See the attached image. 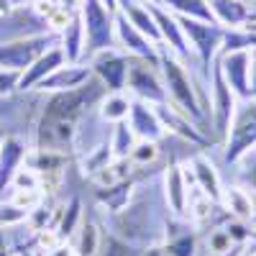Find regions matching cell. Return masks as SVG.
Here are the masks:
<instances>
[{"label": "cell", "mask_w": 256, "mask_h": 256, "mask_svg": "<svg viewBox=\"0 0 256 256\" xmlns=\"http://www.w3.org/2000/svg\"><path fill=\"white\" fill-rule=\"evenodd\" d=\"M159 72L164 80V90H166V102H172V108L187 116L192 123H202L210 116V105L205 102L202 95V84L192 80L187 72V64L177 59L169 49L159 46Z\"/></svg>", "instance_id": "obj_1"}, {"label": "cell", "mask_w": 256, "mask_h": 256, "mask_svg": "<svg viewBox=\"0 0 256 256\" xmlns=\"http://www.w3.org/2000/svg\"><path fill=\"white\" fill-rule=\"evenodd\" d=\"M180 18V26L187 36V44L192 49V56L200 62L202 70V80L208 82L212 74V64L223 52V38H226V28L210 20H198V18Z\"/></svg>", "instance_id": "obj_2"}, {"label": "cell", "mask_w": 256, "mask_h": 256, "mask_svg": "<svg viewBox=\"0 0 256 256\" xmlns=\"http://www.w3.org/2000/svg\"><path fill=\"white\" fill-rule=\"evenodd\" d=\"M84 26V62L105 49L116 46V10H110L102 0H84L80 10Z\"/></svg>", "instance_id": "obj_3"}, {"label": "cell", "mask_w": 256, "mask_h": 256, "mask_svg": "<svg viewBox=\"0 0 256 256\" xmlns=\"http://www.w3.org/2000/svg\"><path fill=\"white\" fill-rule=\"evenodd\" d=\"M251 152H256V98L238 100L228 136L223 141V156L228 164H238Z\"/></svg>", "instance_id": "obj_4"}, {"label": "cell", "mask_w": 256, "mask_h": 256, "mask_svg": "<svg viewBox=\"0 0 256 256\" xmlns=\"http://www.w3.org/2000/svg\"><path fill=\"white\" fill-rule=\"evenodd\" d=\"M59 44V34H41V36H31V38H18V41H8L0 44V67L3 70H13V72H26L31 64L49 52L52 46Z\"/></svg>", "instance_id": "obj_5"}, {"label": "cell", "mask_w": 256, "mask_h": 256, "mask_svg": "<svg viewBox=\"0 0 256 256\" xmlns=\"http://www.w3.org/2000/svg\"><path fill=\"white\" fill-rule=\"evenodd\" d=\"M126 90L136 100L152 102V105H164L166 102V90H164L159 64L144 62V59H131V64H128Z\"/></svg>", "instance_id": "obj_6"}, {"label": "cell", "mask_w": 256, "mask_h": 256, "mask_svg": "<svg viewBox=\"0 0 256 256\" xmlns=\"http://www.w3.org/2000/svg\"><path fill=\"white\" fill-rule=\"evenodd\" d=\"M236 108H238L236 92L228 88V82L223 80L218 64H212V74H210V118H212V128H216L218 141H226Z\"/></svg>", "instance_id": "obj_7"}, {"label": "cell", "mask_w": 256, "mask_h": 256, "mask_svg": "<svg viewBox=\"0 0 256 256\" xmlns=\"http://www.w3.org/2000/svg\"><path fill=\"white\" fill-rule=\"evenodd\" d=\"M41 34H52V28L31 6H13L0 16V44L41 36Z\"/></svg>", "instance_id": "obj_8"}, {"label": "cell", "mask_w": 256, "mask_h": 256, "mask_svg": "<svg viewBox=\"0 0 256 256\" xmlns=\"http://www.w3.org/2000/svg\"><path fill=\"white\" fill-rule=\"evenodd\" d=\"M88 64L92 67V74L105 84L108 92H123L126 90L128 64H131V56L128 54H123L120 49H105V52H98L95 56H90Z\"/></svg>", "instance_id": "obj_9"}, {"label": "cell", "mask_w": 256, "mask_h": 256, "mask_svg": "<svg viewBox=\"0 0 256 256\" xmlns=\"http://www.w3.org/2000/svg\"><path fill=\"white\" fill-rule=\"evenodd\" d=\"M216 64L238 100L254 98L251 95V52H220Z\"/></svg>", "instance_id": "obj_10"}, {"label": "cell", "mask_w": 256, "mask_h": 256, "mask_svg": "<svg viewBox=\"0 0 256 256\" xmlns=\"http://www.w3.org/2000/svg\"><path fill=\"white\" fill-rule=\"evenodd\" d=\"M116 46L131 59H144V62L159 64V44H154L136 26H131L118 10H116Z\"/></svg>", "instance_id": "obj_11"}, {"label": "cell", "mask_w": 256, "mask_h": 256, "mask_svg": "<svg viewBox=\"0 0 256 256\" xmlns=\"http://www.w3.org/2000/svg\"><path fill=\"white\" fill-rule=\"evenodd\" d=\"M148 8H152V16H154V20H156L162 46L169 49L177 59L190 62V59H192V49H190V44H187V36H184L182 26H180V18L169 10V8H164L162 3H159V6L148 3Z\"/></svg>", "instance_id": "obj_12"}, {"label": "cell", "mask_w": 256, "mask_h": 256, "mask_svg": "<svg viewBox=\"0 0 256 256\" xmlns=\"http://www.w3.org/2000/svg\"><path fill=\"white\" fill-rule=\"evenodd\" d=\"M88 80H92V67L88 62H77V64H62L56 67L49 77H44L36 84V92L38 95H52V92H67L74 88H82Z\"/></svg>", "instance_id": "obj_13"}, {"label": "cell", "mask_w": 256, "mask_h": 256, "mask_svg": "<svg viewBox=\"0 0 256 256\" xmlns=\"http://www.w3.org/2000/svg\"><path fill=\"white\" fill-rule=\"evenodd\" d=\"M126 123L138 141H159L166 134V128H164V123L156 113V105L136 100V98L131 102V113H128Z\"/></svg>", "instance_id": "obj_14"}, {"label": "cell", "mask_w": 256, "mask_h": 256, "mask_svg": "<svg viewBox=\"0 0 256 256\" xmlns=\"http://www.w3.org/2000/svg\"><path fill=\"white\" fill-rule=\"evenodd\" d=\"M26 156H28V148L24 138L16 134L3 136V144H0V200H6V190H10V182L18 169L24 166Z\"/></svg>", "instance_id": "obj_15"}, {"label": "cell", "mask_w": 256, "mask_h": 256, "mask_svg": "<svg viewBox=\"0 0 256 256\" xmlns=\"http://www.w3.org/2000/svg\"><path fill=\"white\" fill-rule=\"evenodd\" d=\"M162 190H164V200H166V208L174 218H182L187 216V202H190V192H187V174L184 169L172 164L164 172V180H162Z\"/></svg>", "instance_id": "obj_16"}, {"label": "cell", "mask_w": 256, "mask_h": 256, "mask_svg": "<svg viewBox=\"0 0 256 256\" xmlns=\"http://www.w3.org/2000/svg\"><path fill=\"white\" fill-rule=\"evenodd\" d=\"M62 64H67V56H64V52H62V46L56 44V46H52L49 52H44L41 54L31 67L26 70V72H20V82H18V92H31L36 84L44 80V77H49L56 67H62Z\"/></svg>", "instance_id": "obj_17"}, {"label": "cell", "mask_w": 256, "mask_h": 256, "mask_svg": "<svg viewBox=\"0 0 256 256\" xmlns=\"http://www.w3.org/2000/svg\"><path fill=\"white\" fill-rule=\"evenodd\" d=\"M190 169H192V174H195V182H198L202 195L210 198L212 202H220L223 200V184H220V177L216 172V166H212V162L208 156H202V154L192 156Z\"/></svg>", "instance_id": "obj_18"}, {"label": "cell", "mask_w": 256, "mask_h": 256, "mask_svg": "<svg viewBox=\"0 0 256 256\" xmlns=\"http://www.w3.org/2000/svg\"><path fill=\"white\" fill-rule=\"evenodd\" d=\"M212 20L223 28H241L248 24V6L244 0H208Z\"/></svg>", "instance_id": "obj_19"}, {"label": "cell", "mask_w": 256, "mask_h": 256, "mask_svg": "<svg viewBox=\"0 0 256 256\" xmlns=\"http://www.w3.org/2000/svg\"><path fill=\"white\" fill-rule=\"evenodd\" d=\"M59 46H62V52H64V56H67L70 64L84 62V26H82L80 13L72 16L67 28L59 34Z\"/></svg>", "instance_id": "obj_20"}, {"label": "cell", "mask_w": 256, "mask_h": 256, "mask_svg": "<svg viewBox=\"0 0 256 256\" xmlns=\"http://www.w3.org/2000/svg\"><path fill=\"white\" fill-rule=\"evenodd\" d=\"M134 98H128L126 92H105V98L98 102V116L105 123H123L131 113Z\"/></svg>", "instance_id": "obj_21"}, {"label": "cell", "mask_w": 256, "mask_h": 256, "mask_svg": "<svg viewBox=\"0 0 256 256\" xmlns=\"http://www.w3.org/2000/svg\"><path fill=\"white\" fill-rule=\"evenodd\" d=\"M220 202L226 205V210L236 220H251L254 212H256L254 200H251V195L244 187H228V190H223V200Z\"/></svg>", "instance_id": "obj_22"}, {"label": "cell", "mask_w": 256, "mask_h": 256, "mask_svg": "<svg viewBox=\"0 0 256 256\" xmlns=\"http://www.w3.org/2000/svg\"><path fill=\"white\" fill-rule=\"evenodd\" d=\"M100 238H102V233L98 230V226H95L92 220H88V223L82 220L80 228L74 230V241H72V246H74L77 256H98Z\"/></svg>", "instance_id": "obj_23"}, {"label": "cell", "mask_w": 256, "mask_h": 256, "mask_svg": "<svg viewBox=\"0 0 256 256\" xmlns=\"http://www.w3.org/2000/svg\"><path fill=\"white\" fill-rule=\"evenodd\" d=\"M162 6L169 8L174 16H182V18H198V20H212V13H210V6L208 0H162Z\"/></svg>", "instance_id": "obj_24"}, {"label": "cell", "mask_w": 256, "mask_h": 256, "mask_svg": "<svg viewBox=\"0 0 256 256\" xmlns=\"http://www.w3.org/2000/svg\"><path fill=\"white\" fill-rule=\"evenodd\" d=\"M131 190H134V184L128 180H123V182L102 187L98 192V200L102 202V208H108L110 212H118V210H123L128 205V200H131Z\"/></svg>", "instance_id": "obj_25"}, {"label": "cell", "mask_w": 256, "mask_h": 256, "mask_svg": "<svg viewBox=\"0 0 256 256\" xmlns=\"http://www.w3.org/2000/svg\"><path fill=\"white\" fill-rule=\"evenodd\" d=\"M98 256H144V248L120 238V236H116V233H108V236L100 238Z\"/></svg>", "instance_id": "obj_26"}, {"label": "cell", "mask_w": 256, "mask_h": 256, "mask_svg": "<svg viewBox=\"0 0 256 256\" xmlns=\"http://www.w3.org/2000/svg\"><path fill=\"white\" fill-rule=\"evenodd\" d=\"M138 144V138L134 136V131L128 128V123H116L113 136H110V152L116 159H128V154L134 152V146Z\"/></svg>", "instance_id": "obj_27"}, {"label": "cell", "mask_w": 256, "mask_h": 256, "mask_svg": "<svg viewBox=\"0 0 256 256\" xmlns=\"http://www.w3.org/2000/svg\"><path fill=\"white\" fill-rule=\"evenodd\" d=\"M80 223H82L80 200L72 198V200L67 202V208H64V212H62V220H59V228H56V236H59L62 241H70V238L74 236V230L80 228Z\"/></svg>", "instance_id": "obj_28"}, {"label": "cell", "mask_w": 256, "mask_h": 256, "mask_svg": "<svg viewBox=\"0 0 256 256\" xmlns=\"http://www.w3.org/2000/svg\"><path fill=\"white\" fill-rule=\"evenodd\" d=\"M28 220V210L18 208L10 200H0V228H13Z\"/></svg>", "instance_id": "obj_29"}, {"label": "cell", "mask_w": 256, "mask_h": 256, "mask_svg": "<svg viewBox=\"0 0 256 256\" xmlns=\"http://www.w3.org/2000/svg\"><path fill=\"white\" fill-rule=\"evenodd\" d=\"M195 236L192 233H180V236L169 238L166 246L162 248L166 256H195Z\"/></svg>", "instance_id": "obj_30"}, {"label": "cell", "mask_w": 256, "mask_h": 256, "mask_svg": "<svg viewBox=\"0 0 256 256\" xmlns=\"http://www.w3.org/2000/svg\"><path fill=\"white\" fill-rule=\"evenodd\" d=\"M10 190H41V174L36 172V169L24 164L16 172V177L10 182Z\"/></svg>", "instance_id": "obj_31"}, {"label": "cell", "mask_w": 256, "mask_h": 256, "mask_svg": "<svg viewBox=\"0 0 256 256\" xmlns=\"http://www.w3.org/2000/svg\"><path fill=\"white\" fill-rule=\"evenodd\" d=\"M156 156H159L156 141H138L134 146V152L128 154V159L134 164H152V162H156Z\"/></svg>", "instance_id": "obj_32"}, {"label": "cell", "mask_w": 256, "mask_h": 256, "mask_svg": "<svg viewBox=\"0 0 256 256\" xmlns=\"http://www.w3.org/2000/svg\"><path fill=\"white\" fill-rule=\"evenodd\" d=\"M18 82H20V72L0 67V98H8V95L18 92Z\"/></svg>", "instance_id": "obj_33"}, {"label": "cell", "mask_w": 256, "mask_h": 256, "mask_svg": "<svg viewBox=\"0 0 256 256\" xmlns=\"http://www.w3.org/2000/svg\"><path fill=\"white\" fill-rule=\"evenodd\" d=\"M241 162H244V166H246V182L256 190V152L246 154ZM241 162H238V164H241Z\"/></svg>", "instance_id": "obj_34"}, {"label": "cell", "mask_w": 256, "mask_h": 256, "mask_svg": "<svg viewBox=\"0 0 256 256\" xmlns=\"http://www.w3.org/2000/svg\"><path fill=\"white\" fill-rule=\"evenodd\" d=\"M44 256H77V251H74L72 241H59L49 251H44Z\"/></svg>", "instance_id": "obj_35"}, {"label": "cell", "mask_w": 256, "mask_h": 256, "mask_svg": "<svg viewBox=\"0 0 256 256\" xmlns=\"http://www.w3.org/2000/svg\"><path fill=\"white\" fill-rule=\"evenodd\" d=\"M59 8H64L67 13H80L82 6H84V0H56Z\"/></svg>", "instance_id": "obj_36"}, {"label": "cell", "mask_w": 256, "mask_h": 256, "mask_svg": "<svg viewBox=\"0 0 256 256\" xmlns=\"http://www.w3.org/2000/svg\"><path fill=\"white\" fill-rule=\"evenodd\" d=\"M251 95L256 98V49H251Z\"/></svg>", "instance_id": "obj_37"}, {"label": "cell", "mask_w": 256, "mask_h": 256, "mask_svg": "<svg viewBox=\"0 0 256 256\" xmlns=\"http://www.w3.org/2000/svg\"><path fill=\"white\" fill-rule=\"evenodd\" d=\"M248 24H256V0L248 6ZM248 24H246V26H248Z\"/></svg>", "instance_id": "obj_38"}, {"label": "cell", "mask_w": 256, "mask_h": 256, "mask_svg": "<svg viewBox=\"0 0 256 256\" xmlns=\"http://www.w3.org/2000/svg\"><path fill=\"white\" fill-rule=\"evenodd\" d=\"M144 256H166L162 248H148V251H144Z\"/></svg>", "instance_id": "obj_39"}, {"label": "cell", "mask_w": 256, "mask_h": 256, "mask_svg": "<svg viewBox=\"0 0 256 256\" xmlns=\"http://www.w3.org/2000/svg\"><path fill=\"white\" fill-rule=\"evenodd\" d=\"M8 8H13V3H10V0H0V16H3Z\"/></svg>", "instance_id": "obj_40"}, {"label": "cell", "mask_w": 256, "mask_h": 256, "mask_svg": "<svg viewBox=\"0 0 256 256\" xmlns=\"http://www.w3.org/2000/svg\"><path fill=\"white\" fill-rule=\"evenodd\" d=\"M241 254H244V251H241L238 246H233V248H230L228 254H220V256H241Z\"/></svg>", "instance_id": "obj_41"}, {"label": "cell", "mask_w": 256, "mask_h": 256, "mask_svg": "<svg viewBox=\"0 0 256 256\" xmlns=\"http://www.w3.org/2000/svg\"><path fill=\"white\" fill-rule=\"evenodd\" d=\"M102 3H105V6H108L110 10H118V0H102Z\"/></svg>", "instance_id": "obj_42"}, {"label": "cell", "mask_w": 256, "mask_h": 256, "mask_svg": "<svg viewBox=\"0 0 256 256\" xmlns=\"http://www.w3.org/2000/svg\"><path fill=\"white\" fill-rule=\"evenodd\" d=\"M6 256H28V254H13V251H8Z\"/></svg>", "instance_id": "obj_43"}, {"label": "cell", "mask_w": 256, "mask_h": 256, "mask_svg": "<svg viewBox=\"0 0 256 256\" xmlns=\"http://www.w3.org/2000/svg\"><path fill=\"white\" fill-rule=\"evenodd\" d=\"M146 3H154V6H159V3H162V0H146Z\"/></svg>", "instance_id": "obj_44"}, {"label": "cell", "mask_w": 256, "mask_h": 256, "mask_svg": "<svg viewBox=\"0 0 256 256\" xmlns=\"http://www.w3.org/2000/svg\"><path fill=\"white\" fill-rule=\"evenodd\" d=\"M248 256H256V248H254V251H248Z\"/></svg>", "instance_id": "obj_45"}, {"label": "cell", "mask_w": 256, "mask_h": 256, "mask_svg": "<svg viewBox=\"0 0 256 256\" xmlns=\"http://www.w3.org/2000/svg\"><path fill=\"white\" fill-rule=\"evenodd\" d=\"M3 136H6V134H3V131H0V144H3Z\"/></svg>", "instance_id": "obj_46"}, {"label": "cell", "mask_w": 256, "mask_h": 256, "mask_svg": "<svg viewBox=\"0 0 256 256\" xmlns=\"http://www.w3.org/2000/svg\"><path fill=\"white\" fill-rule=\"evenodd\" d=\"M244 3H246V6H251V3H254V0H244Z\"/></svg>", "instance_id": "obj_47"}, {"label": "cell", "mask_w": 256, "mask_h": 256, "mask_svg": "<svg viewBox=\"0 0 256 256\" xmlns=\"http://www.w3.org/2000/svg\"><path fill=\"white\" fill-rule=\"evenodd\" d=\"M0 256H6V254H0Z\"/></svg>", "instance_id": "obj_48"}]
</instances>
